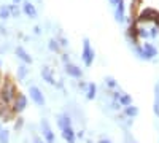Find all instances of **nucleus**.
<instances>
[{
  "label": "nucleus",
  "mask_w": 159,
  "mask_h": 143,
  "mask_svg": "<svg viewBox=\"0 0 159 143\" xmlns=\"http://www.w3.org/2000/svg\"><path fill=\"white\" fill-rule=\"evenodd\" d=\"M62 137H64V140L67 141V143H75V140H76V134H75V131H73V127L70 126V127L62 129Z\"/></svg>",
  "instance_id": "9b49d317"
},
{
  "label": "nucleus",
  "mask_w": 159,
  "mask_h": 143,
  "mask_svg": "<svg viewBox=\"0 0 159 143\" xmlns=\"http://www.w3.org/2000/svg\"><path fill=\"white\" fill-rule=\"evenodd\" d=\"M153 111L159 118V81L154 83V100H153Z\"/></svg>",
  "instance_id": "2eb2a0df"
},
{
  "label": "nucleus",
  "mask_w": 159,
  "mask_h": 143,
  "mask_svg": "<svg viewBox=\"0 0 159 143\" xmlns=\"http://www.w3.org/2000/svg\"><path fill=\"white\" fill-rule=\"evenodd\" d=\"M139 114V108L135 107V105H127V107H124V116H127V118H135V116Z\"/></svg>",
  "instance_id": "a211bd4d"
},
{
  "label": "nucleus",
  "mask_w": 159,
  "mask_h": 143,
  "mask_svg": "<svg viewBox=\"0 0 159 143\" xmlns=\"http://www.w3.org/2000/svg\"><path fill=\"white\" fill-rule=\"evenodd\" d=\"M118 102L121 103V107H127V105H130V103H132V97L129 94H126V92H121Z\"/></svg>",
  "instance_id": "aec40b11"
},
{
  "label": "nucleus",
  "mask_w": 159,
  "mask_h": 143,
  "mask_svg": "<svg viewBox=\"0 0 159 143\" xmlns=\"http://www.w3.org/2000/svg\"><path fill=\"white\" fill-rule=\"evenodd\" d=\"M29 96H30V99H32V102L34 103H37L38 107H43L45 105V94L40 91L37 86H30L29 87Z\"/></svg>",
  "instance_id": "7ed1b4c3"
},
{
  "label": "nucleus",
  "mask_w": 159,
  "mask_h": 143,
  "mask_svg": "<svg viewBox=\"0 0 159 143\" xmlns=\"http://www.w3.org/2000/svg\"><path fill=\"white\" fill-rule=\"evenodd\" d=\"M62 60H64V64H67V62H70V59H69V54H62Z\"/></svg>",
  "instance_id": "c85d7f7f"
},
{
  "label": "nucleus",
  "mask_w": 159,
  "mask_h": 143,
  "mask_svg": "<svg viewBox=\"0 0 159 143\" xmlns=\"http://www.w3.org/2000/svg\"><path fill=\"white\" fill-rule=\"evenodd\" d=\"M137 35H139V38H143V40H148V38H151V37H150V30L145 29V27H139V29H137Z\"/></svg>",
  "instance_id": "5701e85b"
},
{
  "label": "nucleus",
  "mask_w": 159,
  "mask_h": 143,
  "mask_svg": "<svg viewBox=\"0 0 159 143\" xmlns=\"http://www.w3.org/2000/svg\"><path fill=\"white\" fill-rule=\"evenodd\" d=\"M42 78L48 83V84H56V80H54V73H52V70L49 67H42Z\"/></svg>",
  "instance_id": "1a4fd4ad"
},
{
  "label": "nucleus",
  "mask_w": 159,
  "mask_h": 143,
  "mask_svg": "<svg viewBox=\"0 0 159 143\" xmlns=\"http://www.w3.org/2000/svg\"><path fill=\"white\" fill-rule=\"evenodd\" d=\"M156 18H157V13H156L154 10L148 8V10L142 11V15L139 16V21H140V22H145V21H153V19H156Z\"/></svg>",
  "instance_id": "f8f14e48"
},
{
  "label": "nucleus",
  "mask_w": 159,
  "mask_h": 143,
  "mask_svg": "<svg viewBox=\"0 0 159 143\" xmlns=\"http://www.w3.org/2000/svg\"><path fill=\"white\" fill-rule=\"evenodd\" d=\"M105 86L108 89H118V81L113 76H105Z\"/></svg>",
  "instance_id": "412c9836"
},
{
  "label": "nucleus",
  "mask_w": 159,
  "mask_h": 143,
  "mask_svg": "<svg viewBox=\"0 0 159 143\" xmlns=\"http://www.w3.org/2000/svg\"><path fill=\"white\" fill-rule=\"evenodd\" d=\"M142 46H143L145 53H147V56H148V59H150V60H153V59L157 56V48H156L153 43H143Z\"/></svg>",
  "instance_id": "4468645a"
},
{
  "label": "nucleus",
  "mask_w": 159,
  "mask_h": 143,
  "mask_svg": "<svg viewBox=\"0 0 159 143\" xmlns=\"http://www.w3.org/2000/svg\"><path fill=\"white\" fill-rule=\"evenodd\" d=\"M16 87L15 84H13L10 80H7V83L2 86V89H0V103L2 105H10V103L15 102V97H16Z\"/></svg>",
  "instance_id": "f257e3e1"
},
{
  "label": "nucleus",
  "mask_w": 159,
  "mask_h": 143,
  "mask_svg": "<svg viewBox=\"0 0 159 143\" xmlns=\"http://www.w3.org/2000/svg\"><path fill=\"white\" fill-rule=\"evenodd\" d=\"M27 107V97L24 94H16L15 102H13V113H21Z\"/></svg>",
  "instance_id": "20e7f679"
},
{
  "label": "nucleus",
  "mask_w": 159,
  "mask_h": 143,
  "mask_svg": "<svg viewBox=\"0 0 159 143\" xmlns=\"http://www.w3.org/2000/svg\"><path fill=\"white\" fill-rule=\"evenodd\" d=\"M96 59V51L92 49L91 46V42H89V38L84 37L83 38V51H81V60L86 67H91L92 65V62H94Z\"/></svg>",
  "instance_id": "f03ea898"
},
{
  "label": "nucleus",
  "mask_w": 159,
  "mask_h": 143,
  "mask_svg": "<svg viewBox=\"0 0 159 143\" xmlns=\"http://www.w3.org/2000/svg\"><path fill=\"white\" fill-rule=\"evenodd\" d=\"M22 11L27 15L29 18H32V19H35L37 18V8L29 2V0H25V2H22Z\"/></svg>",
  "instance_id": "9d476101"
},
{
  "label": "nucleus",
  "mask_w": 159,
  "mask_h": 143,
  "mask_svg": "<svg viewBox=\"0 0 159 143\" xmlns=\"http://www.w3.org/2000/svg\"><path fill=\"white\" fill-rule=\"evenodd\" d=\"M21 126H22V119H21V118H19V121H18V123H16V129H19V127H21Z\"/></svg>",
  "instance_id": "f704fd0d"
},
{
  "label": "nucleus",
  "mask_w": 159,
  "mask_h": 143,
  "mask_svg": "<svg viewBox=\"0 0 159 143\" xmlns=\"http://www.w3.org/2000/svg\"><path fill=\"white\" fill-rule=\"evenodd\" d=\"M11 16V13H10V8H8V5H2L0 7V19H8Z\"/></svg>",
  "instance_id": "4be33fe9"
},
{
  "label": "nucleus",
  "mask_w": 159,
  "mask_h": 143,
  "mask_svg": "<svg viewBox=\"0 0 159 143\" xmlns=\"http://www.w3.org/2000/svg\"><path fill=\"white\" fill-rule=\"evenodd\" d=\"M27 64H22V65H19V69H18V76H19V80H24L25 76H27V73H29V70H27Z\"/></svg>",
  "instance_id": "b1692460"
},
{
  "label": "nucleus",
  "mask_w": 159,
  "mask_h": 143,
  "mask_svg": "<svg viewBox=\"0 0 159 143\" xmlns=\"http://www.w3.org/2000/svg\"><path fill=\"white\" fill-rule=\"evenodd\" d=\"M115 21L123 24L126 21V5H124V0H119V3L115 8Z\"/></svg>",
  "instance_id": "39448f33"
},
{
  "label": "nucleus",
  "mask_w": 159,
  "mask_h": 143,
  "mask_svg": "<svg viewBox=\"0 0 159 143\" xmlns=\"http://www.w3.org/2000/svg\"><path fill=\"white\" fill-rule=\"evenodd\" d=\"M57 42L61 43L62 48H67L69 46V42H67V38H65V37H57Z\"/></svg>",
  "instance_id": "bb28decb"
},
{
  "label": "nucleus",
  "mask_w": 159,
  "mask_h": 143,
  "mask_svg": "<svg viewBox=\"0 0 159 143\" xmlns=\"http://www.w3.org/2000/svg\"><path fill=\"white\" fill-rule=\"evenodd\" d=\"M108 3H110L111 7H116V5L119 3V0H108Z\"/></svg>",
  "instance_id": "7c9ffc66"
},
{
  "label": "nucleus",
  "mask_w": 159,
  "mask_h": 143,
  "mask_svg": "<svg viewBox=\"0 0 159 143\" xmlns=\"http://www.w3.org/2000/svg\"><path fill=\"white\" fill-rule=\"evenodd\" d=\"M0 65H2V59H0Z\"/></svg>",
  "instance_id": "e433bc0d"
},
{
  "label": "nucleus",
  "mask_w": 159,
  "mask_h": 143,
  "mask_svg": "<svg viewBox=\"0 0 159 143\" xmlns=\"http://www.w3.org/2000/svg\"><path fill=\"white\" fill-rule=\"evenodd\" d=\"M34 34H35V35H40V34H42V30H40L38 25H37V27H34Z\"/></svg>",
  "instance_id": "2f4dec72"
},
{
  "label": "nucleus",
  "mask_w": 159,
  "mask_h": 143,
  "mask_svg": "<svg viewBox=\"0 0 159 143\" xmlns=\"http://www.w3.org/2000/svg\"><path fill=\"white\" fill-rule=\"evenodd\" d=\"M65 73H67L70 78H76V80H80V78L83 76V70L78 65H75V64H72V62L65 64Z\"/></svg>",
  "instance_id": "423d86ee"
},
{
  "label": "nucleus",
  "mask_w": 159,
  "mask_h": 143,
  "mask_svg": "<svg viewBox=\"0 0 159 143\" xmlns=\"http://www.w3.org/2000/svg\"><path fill=\"white\" fill-rule=\"evenodd\" d=\"M34 143H46V141H43L42 138H38V137H34Z\"/></svg>",
  "instance_id": "473e14b6"
},
{
  "label": "nucleus",
  "mask_w": 159,
  "mask_h": 143,
  "mask_svg": "<svg viewBox=\"0 0 159 143\" xmlns=\"http://www.w3.org/2000/svg\"><path fill=\"white\" fill-rule=\"evenodd\" d=\"M40 126H42V132L45 135V141L46 143H54V134H52V129H51L49 123L46 119H43Z\"/></svg>",
  "instance_id": "0eeeda50"
},
{
  "label": "nucleus",
  "mask_w": 159,
  "mask_h": 143,
  "mask_svg": "<svg viewBox=\"0 0 159 143\" xmlns=\"http://www.w3.org/2000/svg\"><path fill=\"white\" fill-rule=\"evenodd\" d=\"M19 2H22V0H13V3H19Z\"/></svg>",
  "instance_id": "c9c22d12"
},
{
  "label": "nucleus",
  "mask_w": 159,
  "mask_h": 143,
  "mask_svg": "<svg viewBox=\"0 0 159 143\" xmlns=\"http://www.w3.org/2000/svg\"><path fill=\"white\" fill-rule=\"evenodd\" d=\"M57 126H59V129L62 131V129H65V127H70L72 126V118L69 114H59L57 116Z\"/></svg>",
  "instance_id": "ddd939ff"
},
{
  "label": "nucleus",
  "mask_w": 159,
  "mask_h": 143,
  "mask_svg": "<svg viewBox=\"0 0 159 143\" xmlns=\"http://www.w3.org/2000/svg\"><path fill=\"white\" fill-rule=\"evenodd\" d=\"M10 141V137H8V132L5 129H0V143H8Z\"/></svg>",
  "instance_id": "a878e982"
},
{
  "label": "nucleus",
  "mask_w": 159,
  "mask_h": 143,
  "mask_svg": "<svg viewBox=\"0 0 159 143\" xmlns=\"http://www.w3.org/2000/svg\"><path fill=\"white\" fill-rule=\"evenodd\" d=\"M15 54L18 56V59L19 60H22V64H32V56L27 53V51H25L22 46H16V49H15Z\"/></svg>",
  "instance_id": "6e6552de"
},
{
  "label": "nucleus",
  "mask_w": 159,
  "mask_h": 143,
  "mask_svg": "<svg viewBox=\"0 0 159 143\" xmlns=\"http://www.w3.org/2000/svg\"><path fill=\"white\" fill-rule=\"evenodd\" d=\"M132 51H134V54H135L140 60H150L148 56H147V53H145L143 46H140V45H132Z\"/></svg>",
  "instance_id": "dca6fc26"
},
{
  "label": "nucleus",
  "mask_w": 159,
  "mask_h": 143,
  "mask_svg": "<svg viewBox=\"0 0 159 143\" xmlns=\"http://www.w3.org/2000/svg\"><path fill=\"white\" fill-rule=\"evenodd\" d=\"M8 8H10V13H11V16L18 18V16L21 15V10H19V7H18V5H8Z\"/></svg>",
  "instance_id": "393cba45"
},
{
  "label": "nucleus",
  "mask_w": 159,
  "mask_h": 143,
  "mask_svg": "<svg viewBox=\"0 0 159 143\" xmlns=\"http://www.w3.org/2000/svg\"><path fill=\"white\" fill-rule=\"evenodd\" d=\"M96 94H97V86H96V83H88V87H86V99H88V100H94V99H96Z\"/></svg>",
  "instance_id": "f3484780"
},
{
  "label": "nucleus",
  "mask_w": 159,
  "mask_h": 143,
  "mask_svg": "<svg viewBox=\"0 0 159 143\" xmlns=\"http://www.w3.org/2000/svg\"><path fill=\"white\" fill-rule=\"evenodd\" d=\"M99 143H111L108 138H102V140H99Z\"/></svg>",
  "instance_id": "72a5a7b5"
},
{
  "label": "nucleus",
  "mask_w": 159,
  "mask_h": 143,
  "mask_svg": "<svg viewBox=\"0 0 159 143\" xmlns=\"http://www.w3.org/2000/svg\"><path fill=\"white\" fill-rule=\"evenodd\" d=\"M48 48H49V51H52V53H59L62 46L57 42V38H51V40L48 42Z\"/></svg>",
  "instance_id": "6ab92c4d"
},
{
  "label": "nucleus",
  "mask_w": 159,
  "mask_h": 143,
  "mask_svg": "<svg viewBox=\"0 0 159 143\" xmlns=\"http://www.w3.org/2000/svg\"><path fill=\"white\" fill-rule=\"evenodd\" d=\"M80 87H81V89H84L86 91V87H88V83H84V81H80V84H78Z\"/></svg>",
  "instance_id": "c756f323"
},
{
  "label": "nucleus",
  "mask_w": 159,
  "mask_h": 143,
  "mask_svg": "<svg viewBox=\"0 0 159 143\" xmlns=\"http://www.w3.org/2000/svg\"><path fill=\"white\" fill-rule=\"evenodd\" d=\"M157 34H159V29H157V27H151V29H150V37H151V38H156Z\"/></svg>",
  "instance_id": "cd10ccee"
}]
</instances>
